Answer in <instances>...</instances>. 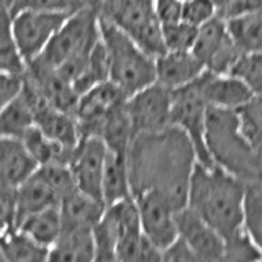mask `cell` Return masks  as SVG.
<instances>
[{
  "label": "cell",
  "mask_w": 262,
  "mask_h": 262,
  "mask_svg": "<svg viewBox=\"0 0 262 262\" xmlns=\"http://www.w3.org/2000/svg\"><path fill=\"white\" fill-rule=\"evenodd\" d=\"M128 162L133 195L158 190L177 210L187 207L199 154L184 129L170 125L154 133L136 135L128 149Z\"/></svg>",
  "instance_id": "1"
},
{
  "label": "cell",
  "mask_w": 262,
  "mask_h": 262,
  "mask_svg": "<svg viewBox=\"0 0 262 262\" xmlns=\"http://www.w3.org/2000/svg\"><path fill=\"white\" fill-rule=\"evenodd\" d=\"M248 180L216 164L199 162L188 187L187 207L226 237L243 228Z\"/></svg>",
  "instance_id": "2"
},
{
  "label": "cell",
  "mask_w": 262,
  "mask_h": 262,
  "mask_svg": "<svg viewBox=\"0 0 262 262\" xmlns=\"http://www.w3.org/2000/svg\"><path fill=\"white\" fill-rule=\"evenodd\" d=\"M100 38V12L84 10L69 13L43 54L36 59L57 69L74 84L85 69L90 53Z\"/></svg>",
  "instance_id": "3"
},
{
  "label": "cell",
  "mask_w": 262,
  "mask_h": 262,
  "mask_svg": "<svg viewBox=\"0 0 262 262\" xmlns=\"http://www.w3.org/2000/svg\"><path fill=\"white\" fill-rule=\"evenodd\" d=\"M205 143L213 164L246 180L260 177L249 141L243 133L237 110L210 106Z\"/></svg>",
  "instance_id": "4"
},
{
  "label": "cell",
  "mask_w": 262,
  "mask_h": 262,
  "mask_svg": "<svg viewBox=\"0 0 262 262\" xmlns=\"http://www.w3.org/2000/svg\"><path fill=\"white\" fill-rule=\"evenodd\" d=\"M100 35L106 46L110 64V80L128 97L152 82L156 76V57L147 54L133 38L100 16Z\"/></svg>",
  "instance_id": "5"
},
{
  "label": "cell",
  "mask_w": 262,
  "mask_h": 262,
  "mask_svg": "<svg viewBox=\"0 0 262 262\" xmlns=\"http://www.w3.org/2000/svg\"><path fill=\"white\" fill-rule=\"evenodd\" d=\"M100 16L133 38L152 57L167 51L154 0H102Z\"/></svg>",
  "instance_id": "6"
},
{
  "label": "cell",
  "mask_w": 262,
  "mask_h": 262,
  "mask_svg": "<svg viewBox=\"0 0 262 262\" xmlns=\"http://www.w3.org/2000/svg\"><path fill=\"white\" fill-rule=\"evenodd\" d=\"M208 108L210 103L203 92L202 77H199L192 84L172 90L170 121L174 126H179L190 136L196 154H199V162L202 164H213L207 149V143H205Z\"/></svg>",
  "instance_id": "7"
},
{
  "label": "cell",
  "mask_w": 262,
  "mask_h": 262,
  "mask_svg": "<svg viewBox=\"0 0 262 262\" xmlns=\"http://www.w3.org/2000/svg\"><path fill=\"white\" fill-rule=\"evenodd\" d=\"M8 16H10L13 36L21 49L25 59L30 64L43 54L49 41L53 39L56 31L62 27L69 13L25 8V10H18L15 13H8Z\"/></svg>",
  "instance_id": "8"
},
{
  "label": "cell",
  "mask_w": 262,
  "mask_h": 262,
  "mask_svg": "<svg viewBox=\"0 0 262 262\" xmlns=\"http://www.w3.org/2000/svg\"><path fill=\"white\" fill-rule=\"evenodd\" d=\"M192 51L207 71L215 74H231L236 62L244 54L229 35L228 23L221 16H215L199 27Z\"/></svg>",
  "instance_id": "9"
},
{
  "label": "cell",
  "mask_w": 262,
  "mask_h": 262,
  "mask_svg": "<svg viewBox=\"0 0 262 262\" xmlns=\"http://www.w3.org/2000/svg\"><path fill=\"white\" fill-rule=\"evenodd\" d=\"M126 106L135 136L154 133L172 125V89L158 80L129 95Z\"/></svg>",
  "instance_id": "10"
},
{
  "label": "cell",
  "mask_w": 262,
  "mask_h": 262,
  "mask_svg": "<svg viewBox=\"0 0 262 262\" xmlns=\"http://www.w3.org/2000/svg\"><path fill=\"white\" fill-rule=\"evenodd\" d=\"M143 231L159 246L161 251L176 239L177 208L166 195L158 190H146L135 195Z\"/></svg>",
  "instance_id": "11"
},
{
  "label": "cell",
  "mask_w": 262,
  "mask_h": 262,
  "mask_svg": "<svg viewBox=\"0 0 262 262\" xmlns=\"http://www.w3.org/2000/svg\"><path fill=\"white\" fill-rule=\"evenodd\" d=\"M108 151V146L102 138L82 136L69 162L77 187L98 200H103L102 185Z\"/></svg>",
  "instance_id": "12"
},
{
  "label": "cell",
  "mask_w": 262,
  "mask_h": 262,
  "mask_svg": "<svg viewBox=\"0 0 262 262\" xmlns=\"http://www.w3.org/2000/svg\"><path fill=\"white\" fill-rule=\"evenodd\" d=\"M126 100L128 95L112 80L100 82L80 94L74 115L79 121L82 136H95L102 121Z\"/></svg>",
  "instance_id": "13"
},
{
  "label": "cell",
  "mask_w": 262,
  "mask_h": 262,
  "mask_svg": "<svg viewBox=\"0 0 262 262\" xmlns=\"http://www.w3.org/2000/svg\"><path fill=\"white\" fill-rule=\"evenodd\" d=\"M177 233L193 249L199 260H223L225 237L193 210H177Z\"/></svg>",
  "instance_id": "14"
},
{
  "label": "cell",
  "mask_w": 262,
  "mask_h": 262,
  "mask_svg": "<svg viewBox=\"0 0 262 262\" xmlns=\"http://www.w3.org/2000/svg\"><path fill=\"white\" fill-rule=\"evenodd\" d=\"M203 92L210 106L239 110L256 95L246 82L234 74H215L207 71L202 76Z\"/></svg>",
  "instance_id": "15"
},
{
  "label": "cell",
  "mask_w": 262,
  "mask_h": 262,
  "mask_svg": "<svg viewBox=\"0 0 262 262\" xmlns=\"http://www.w3.org/2000/svg\"><path fill=\"white\" fill-rule=\"evenodd\" d=\"M207 68L193 54L192 49L188 51H166L159 57H156V76L158 82L172 90L192 84L202 77Z\"/></svg>",
  "instance_id": "16"
},
{
  "label": "cell",
  "mask_w": 262,
  "mask_h": 262,
  "mask_svg": "<svg viewBox=\"0 0 262 262\" xmlns=\"http://www.w3.org/2000/svg\"><path fill=\"white\" fill-rule=\"evenodd\" d=\"M2 154H0V174L2 185L20 187L39 169V162L21 139L2 136Z\"/></svg>",
  "instance_id": "17"
},
{
  "label": "cell",
  "mask_w": 262,
  "mask_h": 262,
  "mask_svg": "<svg viewBox=\"0 0 262 262\" xmlns=\"http://www.w3.org/2000/svg\"><path fill=\"white\" fill-rule=\"evenodd\" d=\"M106 203L95 196L82 192L80 188H74L72 192L66 193L61 203V216L64 231L68 229H92L97 221L103 216Z\"/></svg>",
  "instance_id": "18"
},
{
  "label": "cell",
  "mask_w": 262,
  "mask_h": 262,
  "mask_svg": "<svg viewBox=\"0 0 262 262\" xmlns=\"http://www.w3.org/2000/svg\"><path fill=\"white\" fill-rule=\"evenodd\" d=\"M16 195H18V225L21 223V220L33 213L61 203V195L43 177L39 169L20 187H16Z\"/></svg>",
  "instance_id": "19"
},
{
  "label": "cell",
  "mask_w": 262,
  "mask_h": 262,
  "mask_svg": "<svg viewBox=\"0 0 262 262\" xmlns=\"http://www.w3.org/2000/svg\"><path fill=\"white\" fill-rule=\"evenodd\" d=\"M102 195L106 205L135 196L133 187H131L129 162L126 152H117L112 149L108 151L105 174H103Z\"/></svg>",
  "instance_id": "20"
},
{
  "label": "cell",
  "mask_w": 262,
  "mask_h": 262,
  "mask_svg": "<svg viewBox=\"0 0 262 262\" xmlns=\"http://www.w3.org/2000/svg\"><path fill=\"white\" fill-rule=\"evenodd\" d=\"M35 118L36 125L54 141L68 146L71 149H76L77 144L80 143L82 131L74 113L57 110L54 106H48V108L36 113Z\"/></svg>",
  "instance_id": "21"
},
{
  "label": "cell",
  "mask_w": 262,
  "mask_h": 262,
  "mask_svg": "<svg viewBox=\"0 0 262 262\" xmlns=\"http://www.w3.org/2000/svg\"><path fill=\"white\" fill-rule=\"evenodd\" d=\"M0 259L4 262H39L49 260V248L39 244L20 228L2 233Z\"/></svg>",
  "instance_id": "22"
},
{
  "label": "cell",
  "mask_w": 262,
  "mask_h": 262,
  "mask_svg": "<svg viewBox=\"0 0 262 262\" xmlns=\"http://www.w3.org/2000/svg\"><path fill=\"white\" fill-rule=\"evenodd\" d=\"M49 260H95V241L92 229L62 231L51 249Z\"/></svg>",
  "instance_id": "23"
},
{
  "label": "cell",
  "mask_w": 262,
  "mask_h": 262,
  "mask_svg": "<svg viewBox=\"0 0 262 262\" xmlns=\"http://www.w3.org/2000/svg\"><path fill=\"white\" fill-rule=\"evenodd\" d=\"M18 228L39 244L51 249V246L59 239L64 231L59 205L33 213V215L21 220Z\"/></svg>",
  "instance_id": "24"
},
{
  "label": "cell",
  "mask_w": 262,
  "mask_h": 262,
  "mask_svg": "<svg viewBox=\"0 0 262 262\" xmlns=\"http://www.w3.org/2000/svg\"><path fill=\"white\" fill-rule=\"evenodd\" d=\"M228 31L243 53H262V12L228 20Z\"/></svg>",
  "instance_id": "25"
},
{
  "label": "cell",
  "mask_w": 262,
  "mask_h": 262,
  "mask_svg": "<svg viewBox=\"0 0 262 262\" xmlns=\"http://www.w3.org/2000/svg\"><path fill=\"white\" fill-rule=\"evenodd\" d=\"M36 125L35 113L31 112L28 103L21 97L15 98L10 103L2 105L0 113V131L2 136L21 139L27 131Z\"/></svg>",
  "instance_id": "26"
},
{
  "label": "cell",
  "mask_w": 262,
  "mask_h": 262,
  "mask_svg": "<svg viewBox=\"0 0 262 262\" xmlns=\"http://www.w3.org/2000/svg\"><path fill=\"white\" fill-rule=\"evenodd\" d=\"M237 112H239L243 133L249 141L262 176V95H254L252 100Z\"/></svg>",
  "instance_id": "27"
},
{
  "label": "cell",
  "mask_w": 262,
  "mask_h": 262,
  "mask_svg": "<svg viewBox=\"0 0 262 262\" xmlns=\"http://www.w3.org/2000/svg\"><path fill=\"white\" fill-rule=\"evenodd\" d=\"M243 226L262 251V177L251 179L246 185Z\"/></svg>",
  "instance_id": "28"
},
{
  "label": "cell",
  "mask_w": 262,
  "mask_h": 262,
  "mask_svg": "<svg viewBox=\"0 0 262 262\" xmlns=\"http://www.w3.org/2000/svg\"><path fill=\"white\" fill-rule=\"evenodd\" d=\"M105 80H110V64H108V53L103 39L95 45V48L90 53L85 69L82 71L80 76L74 82V87L77 89L79 94H84L85 90L94 87Z\"/></svg>",
  "instance_id": "29"
},
{
  "label": "cell",
  "mask_w": 262,
  "mask_h": 262,
  "mask_svg": "<svg viewBox=\"0 0 262 262\" xmlns=\"http://www.w3.org/2000/svg\"><path fill=\"white\" fill-rule=\"evenodd\" d=\"M95 241V260H117V248L120 241V229L115 220L106 213L92 228Z\"/></svg>",
  "instance_id": "30"
},
{
  "label": "cell",
  "mask_w": 262,
  "mask_h": 262,
  "mask_svg": "<svg viewBox=\"0 0 262 262\" xmlns=\"http://www.w3.org/2000/svg\"><path fill=\"white\" fill-rule=\"evenodd\" d=\"M0 68L2 72H13V74H27L28 62L25 59L21 49L16 43L12 33L10 16L4 10V35L0 41Z\"/></svg>",
  "instance_id": "31"
},
{
  "label": "cell",
  "mask_w": 262,
  "mask_h": 262,
  "mask_svg": "<svg viewBox=\"0 0 262 262\" xmlns=\"http://www.w3.org/2000/svg\"><path fill=\"white\" fill-rule=\"evenodd\" d=\"M262 251L244 226L225 237L223 260H259Z\"/></svg>",
  "instance_id": "32"
},
{
  "label": "cell",
  "mask_w": 262,
  "mask_h": 262,
  "mask_svg": "<svg viewBox=\"0 0 262 262\" xmlns=\"http://www.w3.org/2000/svg\"><path fill=\"white\" fill-rule=\"evenodd\" d=\"M196 33H199V27L185 20L162 25L164 43H166L167 51H188V49H192L196 39Z\"/></svg>",
  "instance_id": "33"
},
{
  "label": "cell",
  "mask_w": 262,
  "mask_h": 262,
  "mask_svg": "<svg viewBox=\"0 0 262 262\" xmlns=\"http://www.w3.org/2000/svg\"><path fill=\"white\" fill-rule=\"evenodd\" d=\"M231 74L241 77L256 95H262V53H244Z\"/></svg>",
  "instance_id": "34"
},
{
  "label": "cell",
  "mask_w": 262,
  "mask_h": 262,
  "mask_svg": "<svg viewBox=\"0 0 262 262\" xmlns=\"http://www.w3.org/2000/svg\"><path fill=\"white\" fill-rule=\"evenodd\" d=\"M215 16H218L216 0H184L182 20L195 25V27H202Z\"/></svg>",
  "instance_id": "35"
},
{
  "label": "cell",
  "mask_w": 262,
  "mask_h": 262,
  "mask_svg": "<svg viewBox=\"0 0 262 262\" xmlns=\"http://www.w3.org/2000/svg\"><path fill=\"white\" fill-rule=\"evenodd\" d=\"M0 218H2V233L18 226V195H16V187L2 185V190H0Z\"/></svg>",
  "instance_id": "36"
},
{
  "label": "cell",
  "mask_w": 262,
  "mask_h": 262,
  "mask_svg": "<svg viewBox=\"0 0 262 262\" xmlns=\"http://www.w3.org/2000/svg\"><path fill=\"white\" fill-rule=\"evenodd\" d=\"M218 16L223 20L237 18V16L262 12V0H216Z\"/></svg>",
  "instance_id": "37"
},
{
  "label": "cell",
  "mask_w": 262,
  "mask_h": 262,
  "mask_svg": "<svg viewBox=\"0 0 262 262\" xmlns=\"http://www.w3.org/2000/svg\"><path fill=\"white\" fill-rule=\"evenodd\" d=\"M25 77L27 74H13L2 72L0 76V95H2V105L10 103L18 98L25 89Z\"/></svg>",
  "instance_id": "38"
},
{
  "label": "cell",
  "mask_w": 262,
  "mask_h": 262,
  "mask_svg": "<svg viewBox=\"0 0 262 262\" xmlns=\"http://www.w3.org/2000/svg\"><path fill=\"white\" fill-rule=\"evenodd\" d=\"M45 10V12H68L69 13V0H16V4L7 10L8 13H15L18 10Z\"/></svg>",
  "instance_id": "39"
},
{
  "label": "cell",
  "mask_w": 262,
  "mask_h": 262,
  "mask_svg": "<svg viewBox=\"0 0 262 262\" xmlns=\"http://www.w3.org/2000/svg\"><path fill=\"white\" fill-rule=\"evenodd\" d=\"M154 7L161 25H169L182 20L184 0H154Z\"/></svg>",
  "instance_id": "40"
},
{
  "label": "cell",
  "mask_w": 262,
  "mask_h": 262,
  "mask_svg": "<svg viewBox=\"0 0 262 262\" xmlns=\"http://www.w3.org/2000/svg\"><path fill=\"white\" fill-rule=\"evenodd\" d=\"M162 260H199V257L185 239L177 236L167 248L162 249Z\"/></svg>",
  "instance_id": "41"
},
{
  "label": "cell",
  "mask_w": 262,
  "mask_h": 262,
  "mask_svg": "<svg viewBox=\"0 0 262 262\" xmlns=\"http://www.w3.org/2000/svg\"><path fill=\"white\" fill-rule=\"evenodd\" d=\"M102 0H69V13L84 12V10H98L100 12Z\"/></svg>",
  "instance_id": "42"
},
{
  "label": "cell",
  "mask_w": 262,
  "mask_h": 262,
  "mask_svg": "<svg viewBox=\"0 0 262 262\" xmlns=\"http://www.w3.org/2000/svg\"><path fill=\"white\" fill-rule=\"evenodd\" d=\"M4 4V10H10V8L16 4V0H2Z\"/></svg>",
  "instance_id": "43"
},
{
  "label": "cell",
  "mask_w": 262,
  "mask_h": 262,
  "mask_svg": "<svg viewBox=\"0 0 262 262\" xmlns=\"http://www.w3.org/2000/svg\"><path fill=\"white\" fill-rule=\"evenodd\" d=\"M260 177H262V176H260Z\"/></svg>",
  "instance_id": "44"
}]
</instances>
